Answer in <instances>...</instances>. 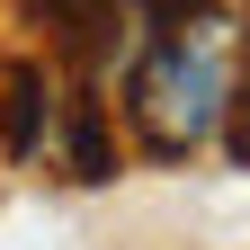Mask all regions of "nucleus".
Segmentation results:
<instances>
[{
	"instance_id": "f257e3e1",
	"label": "nucleus",
	"mask_w": 250,
	"mask_h": 250,
	"mask_svg": "<svg viewBox=\"0 0 250 250\" xmlns=\"http://www.w3.org/2000/svg\"><path fill=\"white\" fill-rule=\"evenodd\" d=\"M232 81H241V27L206 0H170V27H152L134 81H125V116H134L143 152L188 161V152L224 143Z\"/></svg>"
},
{
	"instance_id": "f03ea898",
	"label": "nucleus",
	"mask_w": 250,
	"mask_h": 250,
	"mask_svg": "<svg viewBox=\"0 0 250 250\" xmlns=\"http://www.w3.org/2000/svg\"><path fill=\"white\" fill-rule=\"evenodd\" d=\"M0 143H9V161H36V152L54 143V89H45L36 62L9 72V134H0Z\"/></svg>"
},
{
	"instance_id": "7ed1b4c3",
	"label": "nucleus",
	"mask_w": 250,
	"mask_h": 250,
	"mask_svg": "<svg viewBox=\"0 0 250 250\" xmlns=\"http://www.w3.org/2000/svg\"><path fill=\"white\" fill-rule=\"evenodd\" d=\"M116 170V152L99 134V99H72V179H107Z\"/></svg>"
}]
</instances>
